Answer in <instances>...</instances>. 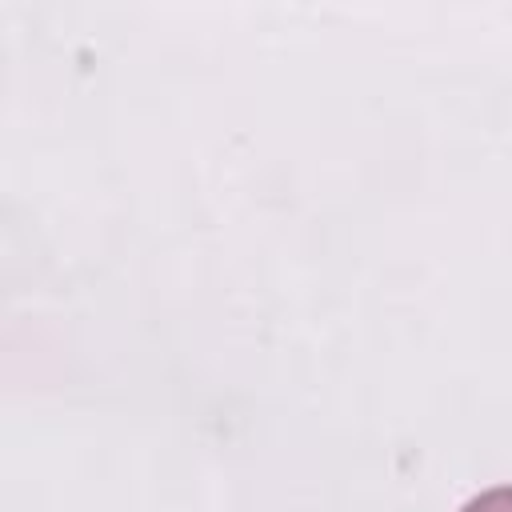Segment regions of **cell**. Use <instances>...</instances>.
<instances>
[{
  "label": "cell",
  "instance_id": "obj_1",
  "mask_svg": "<svg viewBox=\"0 0 512 512\" xmlns=\"http://www.w3.org/2000/svg\"><path fill=\"white\" fill-rule=\"evenodd\" d=\"M460 512H512V484H504V488H488V492L472 496Z\"/></svg>",
  "mask_w": 512,
  "mask_h": 512
}]
</instances>
